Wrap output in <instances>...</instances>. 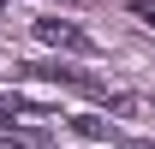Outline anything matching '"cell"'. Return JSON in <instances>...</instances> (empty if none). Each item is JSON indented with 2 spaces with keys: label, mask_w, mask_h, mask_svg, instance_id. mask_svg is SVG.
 <instances>
[{
  "label": "cell",
  "mask_w": 155,
  "mask_h": 149,
  "mask_svg": "<svg viewBox=\"0 0 155 149\" xmlns=\"http://www.w3.org/2000/svg\"><path fill=\"white\" fill-rule=\"evenodd\" d=\"M36 36L54 42V48H72V54H90V36H84L72 18H36Z\"/></svg>",
  "instance_id": "1"
},
{
  "label": "cell",
  "mask_w": 155,
  "mask_h": 149,
  "mask_svg": "<svg viewBox=\"0 0 155 149\" xmlns=\"http://www.w3.org/2000/svg\"><path fill=\"white\" fill-rule=\"evenodd\" d=\"M72 131H84V137H107V125H101V119H90V113H78Z\"/></svg>",
  "instance_id": "2"
},
{
  "label": "cell",
  "mask_w": 155,
  "mask_h": 149,
  "mask_svg": "<svg viewBox=\"0 0 155 149\" xmlns=\"http://www.w3.org/2000/svg\"><path fill=\"white\" fill-rule=\"evenodd\" d=\"M12 143H24V149H48V137H42V131H12Z\"/></svg>",
  "instance_id": "3"
},
{
  "label": "cell",
  "mask_w": 155,
  "mask_h": 149,
  "mask_svg": "<svg viewBox=\"0 0 155 149\" xmlns=\"http://www.w3.org/2000/svg\"><path fill=\"white\" fill-rule=\"evenodd\" d=\"M131 12H137V18H143V24H149V30H155V0H137Z\"/></svg>",
  "instance_id": "4"
},
{
  "label": "cell",
  "mask_w": 155,
  "mask_h": 149,
  "mask_svg": "<svg viewBox=\"0 0 155 149\" xmlns=\"http://www.w3.org/2000/svg\"><path fill=\"white\" fill-rule=\"evenodd\" d=\"M137 149H155V143H137Z\"/></svg>",
  "instance_id": "5"
}]
</instances>
